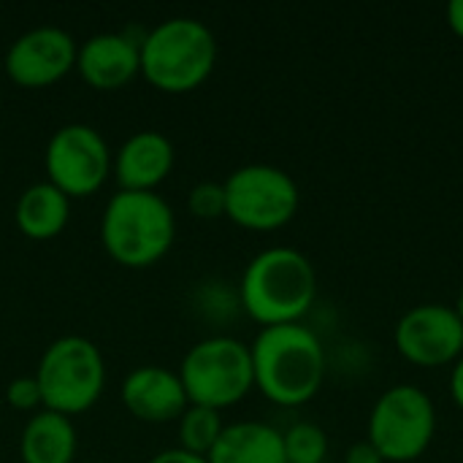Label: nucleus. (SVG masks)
I'll return each mask as SVG.
<instances>
[{"label":"nucleus","instance_id":"nucleus-26","mask_svg":"<svg viewBox=\"0 0 463 463\" xmlns=\"http://www.w3.org/2000/svg\"><path fill=\"white\" fill-rule=\"evenodd\" d=\"M453 309H456V315L461 317V323H463V290L458 293V298H456V307H453Z\"/></svg>","mask_w":463,"mask_h":463},{"label":"nucleus","instance_id":"nucleus-9","mask_svg":"<svg viewBox=\"0 0 463 463\" xmlns=\"http://www.w3.org/2000/svg\"><path fill=\"white\" fill-rule=\"evenodd\" d=\"M111 160L114 155L100 130L84 122L57 128L43 152L49 182L68 198H87L98 193L111 174Z\"/></svg>","mask_w":463,"mask_h":463},{"label":"nucleus","instance_id":"nucleus-5","mask_svg":"<svg viewBox=\"0 0 463 463\" xmlns=\"http://www.w3.org/2000/svg\"><path fill=\"white\" fill-rule=\"evenodd\" d=\"M35 380L41 388L43 410L73 418L92 410L100 399L106 388V361L95 342L68 334L43 350Z\"/></svg>","mask_w":463,"mask_h":463},{"label":"nucleus","instance_id":"nucleus-19","mask_svg":"<svg viewBox=\"0 0 463 463\" xmlns=\"http://www.w3.org/2000/svg\"><path fill=\"white\" fill-rule=\"evenodd\" d=\"M285 458L288 463H326L328 456V437L317 423L301 420L282 431Z\"/></svg>","mask_w":463,"mask_h":463},{"label":"nucleus","instance_id":"nucleus-16","mask_svg":"<svg viewBox=\"0 0 463 463\" xmlns=\"http://www.w3.org/2000/svg\"><path fill=\"white\" fill-rule=\"evenodd\" d=\"M71 220V198L57 190L49 179L30 184L14 209L16 228L33 241H49L65 231Z\"/></svg>","mask_w":463,"mask_h":463},{"label":"nucleus","instance_id":"nucleus-3","mask_svg":"<svg viewBox=\"0 0 463 463\" xmlns=\"http://www.w3.org/2000/svg\"><path fill=\"white\" fill-rule=\"evenodd\" d=\"M217 38L201 19L171 16L141 38V76L160 92L198 90L217 65Z\"/></svg>","mask_w":463,"mask_h":463},{"label":"nucleus","instance_id":"nucleus-10","mask_svg":"<svg viewBox=\"0 0 463 463\" xmlns=\"http://www.w3.org/2000/svg\"><path fill=\"white\" fill-rule=\"evenodd\" d=\"M399 355L423 369L450 366L463 355V323L453 307L420 304L412 307L393 331Z\"/></svg>","mask_w":463,"mask_h":463},{"label":"nucleus","instance_id":"nucleus-20","mask_svg":"<svg viewBox=\"0 0 463 463\" xmlns=\"http://www.w3.org/2000/svg\"><path fill=\"white\" fill-rule=\"evenodd\" d=\"M187 212L198 220L225 217V187H222V182H198L187 193Z\"/></svg>","mask_w":463,"mask_h":463},{"label":"nucleus","instance_id":"nucleus-25","mask_svg":"<svg viewBox=\"0 0 463 463\" xmlns=\"http://www.w3.org/2000/svg\"><path fill=\"white\" fill-rule=\"evenodd\" d=\"M448 24L458 38H463V0H453L448 5Z\"/></svg>","mask_w":463,"mask_h":463},{"label":"nucleus","instance_id":"nucleus-2","mask_svg":"<svg viewBox=\"0 0 463 463\" xmlns=\"http://www.w3.org/2000/svg\"><path fill=\"white\" fill-rule=\"evenodd\" d=\"M239 298L244 312L263 328L301 323L317 298V271L304 252L269 247L247 263Z\"/></svg>","mask_w":463,"mask_h":463},{"label":"nucleus","instance_id":"nucleus-15","mask_svg":"<svg viewBox=\"0 0 463 463\" xmlns=\"http://www.w3.org/2000/svg\"><path fill=\"white\" fill-rule=\"evenodd\" d=\"M206 458L209 463H288L282 431L260 420L228 423Z\"/></svg>","mask_w":463,"mask_h":463},{"label":"nucleus","instance_id":"nucleus-8","mask_svg":"<svg viewBox=\"0 0 463 463\" xmlns=\"http://www.w3.org/2000/svg\"><path fill=\"white\" fill-rule=\"evenodd\" d=\"M225 187V217L244 231H279L301 206L296 179L269 163H250L222 182Z\"/></svg>","mask_w":463,"mask_h":463},{"label":"nucleus","instance_id":"nucleus-27","mask_svg":"<svg viewBox=\"0 0 463 463\" xmlns=\"http://www.w3.org/2000/svg\"><path fill=\"white\" fill-rule=\"evenodd\" d=\"M90 463H98V461H90Z\"/></svg>","mask_w":463,"mask_h":463},{"label":"nucleus","instance_id":"nucleus-1","mask_svg":"<svg viewBox=\"0 0 463 463\" xmlns=\"http://www.w3.org/2000/svg\"><path fill=\"white\" fill-rule=\"evenodd\" d=\"M255 388L277 407L309 404L326 380V350L301 323L260 328L250 345Z\"/></svg>","mask_w":463,"mask_h":463},{"label":"nucleus","instance_id":"nucleus-22","mask_svg":"<svg viewBox=\"0 0 463 463\" xmlns=\"http://www.w3.org/2000/svg\"><path fill=\"white\" fill-rule=\"evenodd\" d=\"M345 463H385V461H383V456L377 453V448H374L369 439H364V442H355V445H350V448H347Z\"/></svg>","mask_w":463,"mask_h":463},{"label":"nucleus","instance_id":"nucleus-6","mask_svg":"<svg viewBox=\"0 0 463 463\" xmlns=\"http://www.w3.org/2000/svg\"><path fill=\"white\" fill-rule=\"evenodd\" d=\"M187 402L209 410H228L250 396L255 388L250 345L233 336H209L195 342L179 366Z\"/></svg>","mask_w":463,"mask_h":463},{"label":"nucleus","instance_id":"nucleus-7","mask_svg":"<svg viewBox=\"0 0 463 463\" xmlns=\"http://www.w3.org/2000/svg\"><path fill=\"white\" fill-rule=\"evenodd\" d=\"M366 434L385 463L418 461L434 442L437 407L423 388L393 385L374 402Z\"/></svg>","mask_w":463,"mask_h":463},{"label":"nucleus","instance_id":"nucleus-4","mask_svg":"<svg viewBox=\"0 0 463 463\" xmlns=\"http://www.w3.org/2000/svg\"><path fill=\"white\" fill-rule=\"evenodd\" d=\"M176 239V217L157 193L119 190L100 217V241L111 260L125 269H149L165 258Z\"/></svg>","mask_w":463,"mask_h":463},{"label":"nucleus","instance_id":"nucleus-18","mask_svg":"<svg viewBox=\"0 0 463 463\" xmlns=\"http://www.w3.org/2000/svg\"><path fill=\"white\" fill-rule=\"evenodd\" d=\"M225 423L217 410L190 404L179 418V448L195 456H209L217 445Z\"/></svg>","mask_w":463,"mask_h":463},{"label":"nucleus","instance_id":"nucleus-13","mask_svg":"<svg viewBox=\"0 0 463 463\" xmlns=\"http://www.w3.org/2000/svg\"><path fill=\"white\" fill-rule=\"evenodd\" d=\"M176 149L174 141L160 130H138L122 141L114 152L111 171L119 190L155 193L174 171Z\"/></svg>","mask_w":463,"mask_h":463},{"label":"nucleus","instance_id":"nucleus-23","mask_svg":"<svg viewBox=\"0 0 463 463\" xmlns=\"http://www.w3.org/2000/svg\"><path fill=\"white\" fill-rule=\"evenodd\" d=\"M146 463H209L206 456H195V453H187L182 448H171V450H163L157 456H152Z\"/></svg>","mask_w":463,"mask_h":463},{"label":"nucleus","instance_id":"nucleus-12","mask_svg":"<svg viewBox=\"0 0 463 463\" xmlns=\"http://www.w3.org/2000/svg\"><path fill=\"white\" fill-rule=\"evenodd\" d=\"M76 71L92 90H122L141 73V38L130 33H98L79 43Z\"/></svg>","mask_w":463,"mask_h":463},{"label":"nucleus","instance_id":"nucleus-11","mask_svg":"<svg viewBox=\"0 0 463 463\" xmlns=\"http://www.w3.org/2000/svg\"><path fill=\"white\" fill-rule=\"evenodd\" d=\"M79 43L57 24H41L22 33L5 52V73L24 90H43L76 71Z\"/></svg>","mask_w":463,"mask_h":463},{"label":"nucleus","instance_id":"nucleus-24","mask_svg":"<svg viewBox=\"0 0 463 463\" xmlns=\"http://www.w3.org/2000/svg\"><path fill=\"white\" fill-rule=\"evenodd\" d=\"M450 396H453L456 407L463 410V355L453 364V372H450Z\"/></svg>","mask_w":463,"mask_h":463},{"label":"nucleus","instance_id":"nucleus-17","mask_svg":"<svg viewBox=\"0 0 463 463\" xmlns=\"http://www.w3.org/2000/svg\"><path fill=\"white\" fill-rule=\"evenodd\" d=\"M76 448L79 439L73 420L52 410L30 415L19 439L22 463H73Z\"/></svg>","mask_w":463,"mask_h":463},{"label":"nucleus","instance_id":"nucleus-21","mask_svg":"<svg viewBox=\"0 0 463 463\" xmlns=\"http://www.w3.org/2000/svg\"><path fill=\"white\" fill-rule=\"evenodd\" d=\"M5 402L11 410L16 412H41L43 410V399H41V388H38V380L35 374L33 377H16L8 383L5 388Z\"/></svg>","mask_w":463,"mask_h":463},{"label":"nucleus","instance_id":"nucleus-14","mask_svg":"<svg viewBox=\"0 0 463 463\" xmlns=\"http://www.w3.org/2000/svg\"><path fill=\"white\" fill-rule=\"evenodd\" d=\"M125 410L144 423H171L179 420L190 407L184 385L176 372L165 366H138L119 388Z\"/></svg>","mask_w":463,"mask_h":463}]
</instances>
